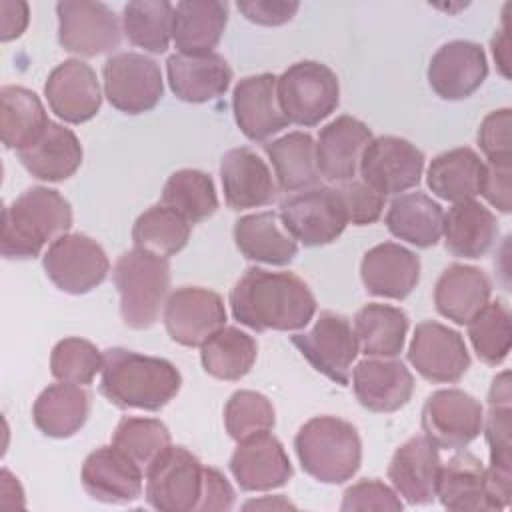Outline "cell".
I'll return each mask as SVG.
<instances>
[{
	"label": "cell",
	"mask_w": 512,
	"mask_h": 512,
	"mask_svg": "<svg viewBox=\"0 0 512 512\" xmlns=\"http://www.w3.org/2000/svg\"><path fill=\"white\" fill-rule=\"evenodd\" d=\"M234 320L256 332L300 330L316 314L310 286L292 272L248 268L230 290Z\"/></svg>",
	"instance_id": "obj_1"
},
{
	"label": "cell",
	"mask_w": 512,
	"mask_h": 512,
	"mask_svg": "<svg viewBox=\"0 0 512 512\" xmlns=\"http://www.w3.org/2000/svg\"><path fill=\"white\" fill-rule=\"evenodd\" d=\"M100 374V394L122 410L158 412L182 386V376L170 360L120 346L104 352Z\"/></svg>",
	"instance_id": "obj_2"
},
{
	"label": "cell",
	"mask_w": 512,
	"mask_h": 512,
	"mask_svg": "<svg viewBox=\"0 0 512 512\" xmlns=\"http://www.w3.org/2000/svg\"><path fill=\"white\" fill-rule=\"evenodd\" d=\"M70 226V202L58 190L32 186L4 208L0 252L8 260L36 258Z\"/></svg>",
	"instance_id": "obj_3"
},
{
	"label": "cell",
	"mask_w": 512,
	"mask_h": 512,
	"mask_svg": "<svg viewBox=\"0 0 512 512\" xmlns=\"http://www.w3.org/2000/svg\"><path fill=\"white\" fill-rule=\"evenodd\" d=\"M294 450L302 470L322 484H344L362 464L356 426L338 416H314L300 426Z\"/></svg>",
	"instance_id": "obj_4"
},
{
	"label": "cell",
	"mask_w": 512,
	"mask_h": 512,
	"mask_svg": "<svg viewBox=\"0 0 512 512\" xmlns=\"http://www.w3.org/2000/svg\"><path fill=\"white\" fill-rule=\"evenodd\" d=\"M112 278L124 326L146 330L156 324L170 288L168 258L134 246L116 260Z\"/></svg>",
	"instance_id": "obj_5"
},
{
	"label": "cell",
	"mask_w": 512,
	"mask_h": 512,
	"mask_svg": "<svg viewBox=\"0 0 512 512\" xmlns=\"http://www.w3.org/2000/svg\"><path fill=\"white\" fill-rule=\"evenodd\" d=\"M278 98L288 122L316 126L340 104L338 76L322 62H296L278 76Z\"/></svg>",
	"instance_id": "obj_6"
},
{
	"label": "cell",
	"mask_w": 512,
	"mask_h": 512,
	"mask_svg": "<svg viewBox=\"0 0 512 512\" xmlns=\"http://www.w3.org/2000/svg\"><path fill=\"white\" fill-rule=\"evenodd\" d=\"M146 502L160 512H192L198 508L204 466L184 446H168L144 472Z\"/></svg>",
	"instance_id": "obj_7"
},
{
	"label": "cell",
	"mask_w": 512,
	"mask_h": 512,
	"mask_svg": "<svg viewBox=\"0 0 512 512\" xmlns=\"http://www.w3.org/2000/svg\"><path fill=\"white\" fill-rule=\"evenodd\" d=\"M42 266L50 282L72 296L100 286L110 270L104 248L86 234L66 232L48 244Z\"/></svg>",
	"instance_id": "obj_8"
},
{
	"label": "cell",
	"mask_w": 512,
	"mask_h": 512,
	"mask_svg": "<svg viewBox=\"0 0 512 512\" xmlns=\"http://www.w3.org/2000/svg\"><path fill=\"white\" fill-rule=\"evenodd\" d=\"M278 216L288 234L308 248L334 242L348 226L340 196L330 186H314L288 196L280 202Z\"/></svg>",
	"instance_id": "obj_9"
},
{
	"label": "cell",
	"mask_w": 512,
	"mask_h": 512,
	"mask_svg": "<svg viewBox=\"0 0 512 512\" xmlns=\"http://www.w3.org/2000/svg\"><path fill=\"white\" fill-rule=\"evenodd\" d=\"M292 344L328 380L348 386L352 362L360 348L350 320L338 312L324 310L308 332L294 334Z\"/></svg>",
	"instance_id": "obj_10"
},
{
	"label": "cell",
	"mask_w": 512,
	"mask_h": 512,
	"mask_svg": "<svg viewBox=\"0 0 512 512\" xmlns=\"http://www.w3.org/2000/svg\"><path fill=\"white\" fill-rule=\"evenodd\" d=\"M58 42L64 50L92 58L120 46L122 30L116 12L104 2L62 0L56 4Z\"/></svg>",
	"instance_id": "obj_11"
},
{
	"label": "cell",
	"mask_w": 512,
	"mask_h": 512,
	"mask_svg": "<svg viewBox=\"0 0 512 512\" xmlns=\"http://www.w3.org/2000/svg\"><path fill=\"white\" fill-rule=\"evenodd\" d=\"M104 96L116 110L136 116L156 108L164 94L160 66L138 52H118L104 62Z\"/></svg>",
	"instance_id": "obj_12"
},
{
	"label": "cell",
	"mask_w": 512,
	"mask_h": 512,
	"mask_svg": "<svg viewBox=\"0 0 512 512\" xmlns=\"http://www.w3.org/2000/svg\"><path fill=\"white\" fill-rule=\"evenodd\" d=\"M484 408L468 392L444 388L432 392L422 406V432L444 450H460L482 432Z\"/></svg>",
	"instance_id": "obj_13"
},
{
	"label": "cell",
	"mask_w": 512,
	"mask_h": 512,
	"mask_svg": "<svg viewBox=\"0 0 512 512\" xmlns=\"http://www.w3.org/2000/svg\"><path fill=\"white\" fill-rule=\"evenodd\" d=\"M422 170L424 152L400 136L372 138L358 168L362 182L382 196H398L418 186Z\"/></svg>",
	"instance_id": "obj_14"
},
{
	"label": "cell",
	"mask_w": 512,
	"mask_h": 512,
	"mask_svg": "<svg viewBox=\"0 0 512 512\" xmlns=\"http://www.w3.org/2000/svg\"><path fill=\"white\" fill-rule=\"evenodd\" d=\"M168 336L188 348L202 346L226 322L224 300L202 286H182L168 294L162 310Z\"/></svg>",
	"instance_id": "obj_15"
},
{
	"label": "cell",
	"mask_w": 512,
	"mask_h": 512,
	"mask_svg": "<svg viewBox=\"0 0 512 512\" xmlns=\"http://www.w3.org/2000/svg\"><path fill=\"white\" fill-rule=\"evenodd\" d=\"M408 362L428 382L454 384L468 372L470 352L456 330L436 320H424L414 328Z\"/></svg>",
	"instance_id": "obj_16"
},
{
	"label": "cell",
	"mask_w": 512,
	"mask_h": 512,
	"mask_svg": "<svg viewBox=\"0 0 512 512\" xmlns=\"http://www.w3.org/2000/svg\"><path fill=\"white\" fill-rule=\"evenodd\" d=\"M44 96L50 110L68 124L92 120L102 104L96 72L80 58H68L48 74Z\"/></svg>",
	"instance_id": "obj_17"
},
{
	"label": "cell",
	"mask_w": 512,
	"mask_h": 512,
	"mask_svg": "<svg viewBox=\"0 0 512 512\" xmlns=\"http://www.w3.org/2000/svg\"><path fill=\"white\" fill-rule=\"evenodd\" d=\"M230 472L244 492H268L284 486L294 470L282 442L266 432L238 442L230 456Z\"/></svg>",
	"instance_id": "obj_18"
},
{
	"label": "cell",
	"mask_w": 512,
	"mask_h": 512,
	"mask_svg": "<svg viewBox=\"0 0 512 512\" xmlns=\"http://www.w3.org/2000/svg\"><path fill=\"white\" fill-rule=\"evenodd\" d=\"M488 76L484 48L470 40L442 44L428 64V84L442 100L472 96Z\"/></svg>",
	"instance_id": "obj_19"
},
{
	"label": "cell",
	"mask_w": 512,
	"mask_h": 512,
	"mask_svg": "<svg viewBox=\"0 0 512 512\" xmlns=\"http://www.w3.org/2000/svg\"><path fill=\"white\" fill-rule=\"evenodd\" d=\"M80 480L92 500L128 504L142 496L144 470L114 444L92 450L80 470Z\"/></svg>",
	"instance_id": "obj_20"
},
{
	"label": "cell",
	"mask_w": 512,
	"mask_h": 512,
	"mask_svg": "<svg viewBox=\"0 0 512 512\" xmlns=\"http://www.w3.org/2000/svg\"><path fill=\"white\" fill-rule=\"evenodd\" d=\"M232 110L240 132L252 142H264L290 124L280 106L278 76L268 72L246 76L236 84Z\"/></svg>",
	"instance_id": "obj_21"
},
{
	"label": "cell",
	"mask_w": 512,
	"mask_h": 512,
	"mask_svg": "<svg viewBox=\"0 0 512 512\" xmlns=\"http://www.w3.org/2000/svg\"><path fill=\"white\" fill-rule=\"evenodd\" d=\"M372 130L354 116H338L326 124L316 140V166L328 182L354 180L362 154L372 142Z\"/></svg>",
	"instance_id": "obj_22"
},
{
	"label": "cell",
	"mask_w": 512,
	"mask_h": 512,
	"mask_svg": "<svg viewBox=\"0 0 512 512\" xmlns=\"http://www.w3.org/2000/svg\"><path fill=\"white\" fill-rule=\"evenodd\" d=\"M352 388L362 408L386 414L408 404L414 392V376L400 360L366 358L352 370Z\"/></svg>",
	"instance_id": "obj_23"
},
{
	"label": "cell",
	"mask_w": 512,
	"mask_h": 512,
	"mask_svg": "<svg viewBox=\"0 0 512 512\" xmlns=\"http://www.w3.org/2000/svg\"><path fill=\"white\" fill-rule=\"evenodd\" d=\"M224 200L232 210L268 206L278 198V184L266 162L250 148H232L220 160Z\"/></svg>",
	"instance_id": "obj_24"
},
{
	"label": "cell",
	"mask_w": 512,
	"mask_h": 512,
	"mask_svg": "<svg viewBox=\"0 0 512 512\" xmlns=\"http://www.w3.org/2000/svg\"><path fill=\"white\" fill-rule=\"evenodd\" d=\"M438 448L426 436H412L400 444L388 464V480L408 504H430L440 476Z\"/></svg>",
	"instance_id": "obj_25"
},
{
	"label": "cell",
	"mask_w": 512,
	"mask_h": 512,
	"mask_svg": "<svg viewBox=\"0 0 512 512\" xmlns=\"http://www.w3.org/2000/svg\"><path fill=\"white\" fill-rule=\"evenodd\" d=\"M360 278L368 294L404 300L420 282V258L396 242H382L364 254Z\"/></svg>",
	"instance_id": "obj_26"
},
{
	"label": "cell",
	"mask_w": 512,
	"mask_h": 512,
	"mask_svg": "<svg viewBox=\"0 0 512 512\" xmlns=\"http://www.w3.org/2000/svg\"><path fill=\"white\" fill-rule=\"evenodd\" d=\"M170 90L176 98L202 104L220 98L230 82L232 68L220 54H172L166 60Z\"/></svg>",
	"instance_id": "obj_27"
},
{
	"label": "cell",
	"mask_w": 512,
	"mask_h": 512,
	"mask_svg": "<svg viewBox=\"0 0 512 512\" xmlns=\"http://www.w3.org/2000/svg\"><path fill=\"white\" fill-rule=\"evenodd\" d=\"M490 294L492 282L484 270L454 262L436 280L434 304L444 318L464 326L490 302Z\"/></svg>",
	"instance_id": "obj_28"
},
{
	"label": "cell",
	"mask_w": 512,
	"mask_h": 512,
	"mask_svg": "<svg viewBox=\"0 0 512 512\" xmlns=\"http://www.w3.org/2000/svg\"><path fill=\"white\" fill-rule=\"evenodd\" d=\"M16 154L28 174L44 182H62L70 178L80 168L84 156L78 136L52 120L30 146Z\"/></svg>",
	"instance_id": "obj_29"
},
{
	"label": "cell",
	"mask_w": 512,
	"mask_h": 512,
	"mask_svg": "<svg viewBox=\"0 0 512 512\" xmlns=\"http://www.w3.org/2000/svg\"><path fill=\"white\" fill-rule=\"evenodd\" d=\"M234 244L252 262L286 266L298 254L296 240L282 226L278 212L246 214L234 222Z\"/></svg>",
	"instance_id": "obj_30"
},
{
	"label": "cell",
	"mask_w": 512,
	"mask_h": 512,
	"mask_svg": "<svg viewBox=\"0 0 512 512\" xmlns=\"http://www.w3.org/2000/svg\"><path fill=\"white\" fill-rule=\"evenodd\" d=\"M90 398V392L80 384H50L36 398L32 406V420L48 438H70L86 424L92 404Z\"/></svg>",
	"instance_id": "obj_31"
},
{
	"label": "cell",
	"mask_w": 512,
	"mask_h": 512,
	"mask_svg": "<svg viewBox=\"0 0 512 512\" xmlns=\"http://www.w3.org/2000/svg\"><path fill=\"white\" fill-rule=\"evenodd\" d=\"M436 498L446 510L480 512L492 510L488 496L486 468L472 452H456L448 462H442Z\"/></svg>",
	"instance_id": "obj_32"
},
{
	"label": "cell",
	"mask_w": 512,
	"mask_h": 512,
	"mask_svg": "<svg viewBox=\"0 0 512 512\" xmlns=\"http://www.w3.org/2000/svg\"><path fill=\"white\" fill-rule=\"evenodd\" d=\"M228 24V4L218 0H182L174 6L172 40L180 54H210Z\"/></svg>",
	"instance_id": "obj_33"
},
{
	"label": "cell",
	"mask_w": 512,
	"mask_h": 512,
	"mask_svg": "<svg viewBox=\"0 0 512 512\" xmlns=\"http://www.w3.org/2000/svg\"><path fill=\"white\" fill-rule=\"evenodd\" d=\"M444 246L458 258H480L498 238L496 216L476 200L452 204L442 222Z\"/></svg>",
	"instance_id": "obj_34"
},
{
	"label": "cell",
	"mask_w": 512,
	"mask_h": 512,
	"mask_svg": "<svg viewBox=\"0 0 512 512\" xmlns=\"http://www.w3.org/2000/svg\"><path fill=\"white\" fill-rule=\"evenodd\" d=\"M486 174V162L468 148H452L438 154L426 172V182L432 194L448 202L474 200L480 194Z\"/></svg>",
	"instance_id": "obj_35"
},
{
	"label": "cell",
	"mask_w": 512,
	"mask_h": 512,
	"mask_svg": "<svg viewBox=\"0 0 512 512\" xmlns=\"http://www.w3.org/2000/svg\"><path fill=\"white\" fill-rule=\"evenodd\" d=\"M442 222V206L424 192L398 194L386 212L390 234L416 248L436 246L442 238Z\"/></svg>",
	"instance_id": "obj_36"
},
{
	"label": "cell",
	"mask_w": 512,
	"mask_h": 512,
	"mask_svg": "<svg viewBox=\"0 0 512 512\" xmlns=\"http://www.w3.org/2000/svg\"><path fill=\"white\" fill-rule=\"evenodd\" d=\"M264 152L274 168L276 184L284 192H302L318 186L316 142L308 132H288L264 144Z\"/></svg>",
	"instance_id": "obj_37"
},
{
	"label": "cell",
	"mask_w": 512,
	"mask_h": 512,
	"mask_svg": "<svg viewBox=\"0 0 512 512\" xmlns=\"http://www.w3.org/2000/svg\"><path fill=\"white\" fill-rule=\"evenodd\" d=\"M354 332L360 352L368 358H396L404 348L408 316L396 306L370 302L356 312Z\"/></svg>",
	"instance_id": "obj_38"
},
{
	"label": "cell",
	"mask_w": 512,
	"mask_h": 512,
	"mask_svg": "<svg viewBox=\"0 0 512 512\" xmlns=\"http://www.w3.org/2000/svg\"><path fill=\"white\" fill-rule=\"evenodd\" d=\"M50 124L40 98L24 86H2L0 90V134L10 150L30 146Z\"/></svg>",
	"instance_id": "obj_39"
},
{
	"label": "cell",
	"mask_w": 512,
	"mask_h": 512,
	"mask_svg": "<svg viewBox=\"0 0 512 512\" xmlns=\"http://www.w3.org/2000/svg\"><path fill=\"white\" fill-rule=\"evenodd\" d=\"M256 356V340L236 326H222L200 346L204 372L226 382L244 378L252 370Z\"/></svg>",
	"instance_id": "obj_40"
},
{
	"label": "cell",
	"mask_w": 512,
	"mask_h": 512,
	"mask_svg": "<svg viewBox=\"0 0 512 512\" xmlns=\"http://www.w3.org/2000/svg\"><path fill=\"white\" fill-rule=\"evenodd\" d=\"M172 24L174 6L166 0H134L122 10V30L128 42L152 54L168 50Z\"/></svg>",
	"instance_id": "obj_41"
},
{
	"label": "cell",
	"mask_w": 512,
	"mask_h": 512,
	"mask_svg": "<svg viewBox=\"0 0 512 512\" xmlns=\"http://www.w3.org/2000/svg\"><path fill=\"white\" fill-rule=\"evenodd\" d=\"M160 204L172 208L190 224H198L218 210V196L206 172L182 168L168 176Z\"/></svg>",
	"instance_id": "obj_42"
},
{
	"label": "cell",
	"mask_w": 512,
	"mask_h": 512,
	"mask_svg": "<svg viewBox=\"0 0 512 512\" xmlns=\"http://www.w3.org/2000/svg\"><path fill=\"white\" fill-rule=\"evenodd\" d=\"M190 232L192 224L178 212L164 204H154L136 218L132 226V240L136 248L170 258L184 250L190 240Z\"/></svg>",
	"instance_id": "obj_43"
},
{
	"label": "cell",
	"mask_w": 512,
	"mask_h": 512,
	"mask_svg": "<svg viewBox=\"0 0 512 512\" xmlns=\"http://www.w3.org/2000/svg\"><path fill=\"white\" fill-rule=\"evenodd\" d=\"M466 326L472 348L484 364L496 366L506 360L512 346V324L504 300L488 302Z\"/></svg>",
	"instance_id": "obj_44"
},
{
	"label": "cell",
	"mask_w": 512,
	"mask_h": 512,
	"mask_svg": "<svg viewBox=\"0 0 512 512\" xmlns=\"http://www.w3.org/2000/svg\"><path fill=\"white\" fill-rule=\"evenodd\" d=\"M112 444L146 472V468L172 444V436L166 424L156 418L124 416L112 434Z\"/></svg>",
	"instance_id": "obj_45"
},
{
	"label": "cell",
	"mask_w": 512,
	"mask_h": 512,
	"mask_svg": "<svg viewBox=\"0 0 512 512\" xmlns=\"http://www.w3.org/2000/svg\"><path fill=\"white\" fill-rule=\"evenodd\" d=\"M104 354L84 338L70 336L60 340L50 354V372L58 382L88 386L102 370Z\"/></svg>",
	"instance_id": "obj_46"
},
{
	"label": "cell",
	"mask_w": 512,
	"mask_h": 512,
	"mask_svg": "<svg viewBox=\"0 0 512 512\" xmlns=\"http://www.w3.org/2000/svg\"><path fill=\"white\" fill-rule=\"evenodd\" d=\"M276 422L272 402L254 390H238L234 392L224 406V426L230 438L236 442L272 430Z\"/></svg>",
	"instance_id": "obj_47"
},
{
	"label": "cell",
	"mask_w": 512,
	"mask_h": 512,
	"mask_svg": "<svg viewBox=\"0 0 512 512\" xmlns=\"http://www.w3.org/2000/svg\"><path fill=\"white\" fill-rule=\"evenodd\" d=\"M512 110L500 108L484 116L478 128V146L488 158V164L498 168H510L512 160Z\"/></svg>",
	"instance_id": "obj_48"
},
{
	"label": "cell",
	"mask_w": 512,
	"mask_h": 512,
	"mask_svg": "<svg viewBox=\"0 0 512 512\" xmlns=\"http://www.w3.org/2000/svg\"><path fill=\"white\" fill-rule=\"evenodd\" d=\"M336 192L340 196L348 224L368 226L380 220L386 206V196L378 194L362 180L342 182L340 186H336Z\"/></svg>",
	"instance_id": "obj_49"
},
{
	"label": "cell",
	"mask_w": 512,
	"mask_h": 512,
	"mask_svg": "<svg viewBox=\"0 0 512 512\" xmlns=\"http://www.w3.org/2000/svg\"><path fill=\"white\" fill-rule=\"evenodd\" d=\"M482 430L490 446V468L500 472H512V408L510 404L488 406Z\"/></svg>",
	"instance_id": "obj_50"
},
{
	"label": "cell",
	"mask_w": 512,
	"mask_h": 512,
	"mask_svg": "<svg viewBox=\"0 0 512 512\" xmlns=\"http://www.w3.org/2000/svg\"><path fill=\"white\" fill-rule=\"evenodd\" d=\"M404 504L396 490L388 488L384 482L376 478H364L356 484L348 486L342 494V512H358V510H390L398 512Z\"/></svg>",
	"instance_id": "obj_51"
},
{
	"label": "cell",
	"mask_w": 512,
	"mask_h": 512,
	"mask_svg": "<svg viewBox=\"0 0 512 512\" xmlns=\"http://www.w3.org/2000/svg\"><path fill=\"white\" fill-rule=\"evenodd\" d=\"M236 8L254 24L282 26L296 16L300 4L294 0H240Z\"/></svg>",
	"instance_id": "obj_52"
},
{
	"label": "cell",
	"mask_w": 512,
	"mask_h": 512,
	"mask_svg": "<svg viewBox=\"0 0 512 512\" xmlns=\"http://www.w3.org/2000/svg\"><path fill=\"white\" fill-rule=\"evenodd\" d=\"M234 488L226 480V476L212 468L204 466V486H202V496L198 502V512H220V510H230L234 506Z\"/></svg>",
	"instance_id": "obj_53"
},
{
	"label": "cell",
	"mask_w": 512,
	"mask_h": 512,
	"mask_svg": "<svg viewBox=\"0 0 512 512\" xmlns=\"http://www.w3.org/2000/svg\"><path fill=\"white\" fill-rule=\"evenodd\" d=\"M480 194L500 212L508 214L512 210L510 202V168H498L486 164V174Z\"/></svg>",
	"instance_id": "obj_54"
},
{
	"label": "cell",
	"mask_w": 512,
	"mask_h": 512,
	"mask_svg": "<svg viewBox=\"0 0 512 512\" xmlns=\"http://www.w3.org/2000/svg\"><path fill=\"white\" fill-rule=\"evenodd\" d=\"M0 16H2V30H0V40L10 42L14 38H20L22 32L28 26V4L20 0H2L0 2Z\"/></svg>",
	"instance_id": "obj_55"
},
{
	"label": "cell",
	"mask_w": 512,
	"mask_h": 512,
	"mask_svg": "<svg viewBox=\"0 0 512 512\" xmlns=\"http://www.w3.org/2000/svg\"><path fill=\"white\" fill-rule=\"evenodd\" d=\"M512 402V392H510V374L504 370L492 380L490 392H488V406H502Z\"/></svg>",
	"instance_id": "obj_56"
},
{
	"label": "cell",
	"mask_w": 512,
	"mask_h": 512,
	"mask_svg": "<svg viewBox=\"0 0 512 512\" xmlns=\"http://www.w3.org/2000/svg\"><path fill=\"white\" fill-rule=\"evenodd\" d=\"M492 54H494V60L500 66V72L508 78V72H506V66H508V34H506V28H502L500 34L492 38Z\"/></svg>",
	"instance_id": "obj_57"
},
{
	"label": "cell",
	"mask_w": 512,
	"mask_h": 512,
	"mask_svg": "<svg viewBox=\"0 0 512 512\" xmlns=\"http://www.w3.org/2000/svg\"><path fill=\"white\" fill-rule=\"evenodd\" d=\"M294 508L290 502L282 500V496H276V500H268V502H248L244 508Z\"/></svg>",
	"instance_id": "obj_58"
}]
</instances>
